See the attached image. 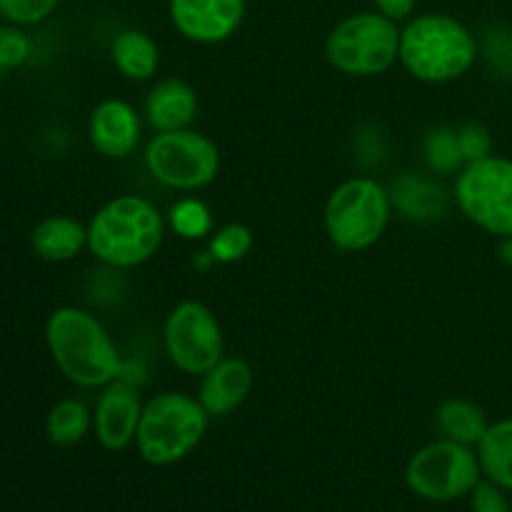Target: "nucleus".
I'll list each match as a JSON object with an SVG mask.
<instances>
[{"label":"nucleus","instance_id":"f257e3e1","mask_svg":"<svg viewBox=\"0 0 512 512\" xmlns=\"http://www.w3.org/2000/svg\"><path fill=\"white\" fill-rule=\"evenodd\" d=\"M45 343L50 358L68 383L100 390L118 380L123 355L98 315L78 305H60L48 315Z\"/></svg>","mask_w":512,"mask_h":512},{"label":"nucleus","instance_id":"6ab92c4d","mask_svg":"<svg viewBox=\"0 0 512 512\" xmlns=\"http://www.w3.org/2000/svg\"><path fill=\"white\" fill-rule=\"evenodd\" d=\"M435 420H438V428L443 433V438L470 445V448H478V443L490 428V420L485 415V410L465 398L443 400L438 413H435Z\"/></svg>","mask_w":512,"mask_h":512},{"label":"nucleus","instance_id":"2eb2a0df","mask_svg":"<svg viewBox=\"0 0 512 512\" xmlns=\"http://www.w3.org/2000/svg\"><path fill=\"white\" fill-rule=\"evenodd\" d=\"M198 93L180 78H165L145 95L143 115L155 133L185 130L198 118Z\"/></svg>","mask_w":512,"mask_h":512},{"label":"nucleus","instance_id":"a211bd4d","mask_svg":"<svg viewBox=\"0 0 512 512\" xmlns=\"http://www.w3.org/2000/svg\"><path fill=\"white\" fill-rule=\"evenodd\" d=\"M390 198H393V208L400 210L403 218L420 220V223L443 218L445 208H448L445 190L428 175L420 173L400 175L390 190Z\"/></svg>","mask_w":512,"mask_h":512},{"label":"nucleus","instance_id":"7c9ffc66","mask_svg":"<svg viewBox=\"0 0 512 512\" xmlns=\"http://www.w3.org/2000/svg\"><path fill=\"white\" fill-rule=\"evenodd\" d=\"M498 255L505 265H512V238H500Z\"/></svg>","mask_w":512,"mask_h":512},{"label":"nucleus","instance_id":"1a4fd4ad","mask_svg":"<svg viewBox=\"0 0 512 512\" xmlns=\"http://www.w3.org/2000/svg\"><path fill=\"white\" fill-rule=\"evenodd\" d=\"M453 200L460 213L495 238H512V158L490 155L455 175Z\"/></svg>","mask_w":512,"mask_h":512},{"label":"nucleus","instance_id":"5701e85b","mask_svg":"<svg viewBox=\"0 0 512 512\" xmlns=\"http://www.w3.org/2000/svg\"><path fill=\"white\" fill-rule=\"evenodd\" d=\"M423 158L433 175H440V178L458 175L465 168L463 153H460L458 145V130L450 128V125L430 128L423 138Z\"/></svg>","mask_w":512,"mask_h":512},{"label":"nucleus","instance_id":"39448f33","mask_svg":"<svg viewBox=\"0 0 512 512\" xmlns=\"http://www.w3.org/2000/svg\"><path fill=\"white\" fill-rule=\"evenodd\" d=\"M393 210L390 190L375 178L343 180L325 203V235L343 253H363L380 243Z\"/></svg>","mask_w":512,"mask_h":512},{"label":"nucleus","instance_id":"4468645a","mask_svg":"<svg viewBox=\"0 0 512 512\" xmlns=\"http://www.w3.org/2000/svg\"><path fill=\"white\" fill-rule=\"evenodd\" d=\"M253 385L255 373L248 360L223 358L200 375L198 400L210 418H228L250 398Z\"/></svg>","mask_w":512,"mask_h":512},{"label":"nucleus","instance_id":"9b49d317","mask_svg":"<svg viewBox=\"0 0 512 512\" xmlns=\"http://www.w3.org/2000/svg\"><path fill=\"white\" fill-rule=\"evenodd\" d=\"M248 13V0H168V18L178 35L195 45L233 38Z\"/></svg>","mask_w":512,"mask_h":512},{"label":"nucleus","instance_id":"6e6552de","mask_svg":"<svg viewBox=\"0 0 512 512\" xmlns=\"http://www.w3.org/2000/svg\"><path fill=\"white\" fill-rule=\"evenodd\" d=\"M483 480L478 450L455 440L440 438L410 455L405 465V485L428 503H453L468 498Z\"/></svg>","mask_w":512,"mask_h":512},{"label":"nucleus","instance_id":"412c9836","mask_svg":"<svg viewBox=\"0 0 512 512\" xmlns=\"http://www.w3.org/2000/svg\"><path fill=\"white\" fill-rule=\"evenodd\" d=\"M93 430V410L78 398H65L50 408L45 435L55 448H73Z\"/></svg>","mask_w":512,"mask_h":512},{"label":"nucleus","instance_id":"b1692460","mask_svg":"<svg viewBox=\"0 0 512 512\" xmlns=\"http://www.w3.org/2000/svg\"><path fill=\"white\" fill-rule=\"evenodd\" d=\"M255 245L253 230L245 223H225L213 230L208 238V253L213 255L215 265L240 263L250 255Z\"/></svg>","mask_w":512,"mask_h":512},{"label":"nucleus","instance_id":"423d86ee","mask_svg":"<svg viewBox=\"0 0 512 512\" xmlns=\"http://www.w3.org/2000/svg\"><path fill=\"white\" fill-rule=\"evenodd\" d=\"M398 58L400 25L378 10L348 15L325 38V60L350 78L388 73Z\"/></svg>","mask_w":512,"mask_h":512},{"label":"nucleus","instance_id":"f8f14e48","mask_svg":"<svg viewBox=\"0 0 512 512\" xmlns=\"http://www.w3.org/2000/svg\"><path fill=\"white\" fill-rule=\"evenodd\" d=\"M143 405L138 385L113 380L100 388L93 408V433L108 453H123L135 443Z\"/></svg>","mask_w":512,"mask_h":512},{"label":"nucleus","instance_id":"0eeeda50","mask_svg":"<svg viewBox=\"0 0 512 512\" xmlns=\"http://www.w3.org/2000/svg\"><path fill=\"white\" fill-rule=\"evenodd\" d=\"M143 163L150 178L175 193H198L220 173V150L208 135L193 128L155 133L145 143Z\"/></svg>","mask_w":512,"mask_h":512},{"label":"nucleus","instance_id":"7ed1b4c3","mask_svg":"<svg viewBox=\"0 0 512 512\" xmlns=\"http://www.w3.org/2000/svg\"><path fill=\"white\" fill-rule=\"evenodd\" d=\"M478 55L480 40L455 15L420 13L400 28L398 63L420 83H453L478 63Z\"/></svg>","mask_w":512,"mask_h":512},{"label":"nucleus","instance_id":"393cba45","mask_svg":"<svg viewBox=\"0 0 512 512\" xmlns=\"http://www.w3.org/2000/svg\"><path fill=\"white\" fill-rule=\"evenodd\" d=\"M480 55L503 78H512V28L490 25L480 40Z\"/></svg>","mask_w":512,"mask_h":512},{"label":"nucleus","instance_id":"bb28decb","mask_svg":"<svg viewBox=\"0 0 512 512\" xmlns=\"http://www.w3.org/2000/svg\"><path fill=\"white\" fill-rule=\"evenodd\" d=\"M33 55V40L20 25H0V70H18Z\"/></svg>","mask_w":512,"mask_h":512},{"label":"nucleus","instance_id":"9d476101","mask_svg":"<svg viewBox=\"0 0 512 512\" xmlns=\"http://www.w3.org/2000/svg\"><path fill=\"white\" fill-rule=\"evenodd\" d=\"M163 348L173 368L200 378L225 358L223 328L208 305L200 300H183L165 318Z\"/></svg>","mask_w":512,"mask_h":512},{"label":"nucleus","instance_id":"2f4dec72","mask_svg":"<svg viewBox=\"0 0 512 512\" xmlns=\"http://www.w3.org/2000/svg\"><path fill=\"white\" fill-rule=\"evenodd\" d=\"M193 265L198 270H210L215 265V260H213V255L208 253V248L203 250V253H198V258H193Z\"/></svg>","mask_w":512,"mask_h":512},{"label":"nucleus","instance_id":"aec40b11","mask_svg":"<svg viewBox=\"0 0 512 512\" xmlns=\"http://www.w3.org/2000/svg\"><path fill=\"white\" fill-rule=\"evenodd\" d=\"M475 450H478L483 478L512 493V418L490 423L488 433Z\"/></svg>","mask_w":512,"mask_h":512},{"label":"nucleus","instance_id":"4be33fe9","mask_svg":"<svg viewBox=\"0 0 512 512\" xmlns=\"http://www.w3.org/2000/svg\"><path fill=\"white\" fill-rule=\"evenodd\" d=\"M165 220H168V228L173 230L178 238L190 240V243L210 238L215 230L213 210L208 208L205 200L195 198V195H185V198L175 200V203L170 205Z\"/></svg>","mask_w":512,"mask_h":512},{"label":"nucleus","instance_id":"20e7f679","mask_svg":"<svg viewBox=\"0 0 512 512\" xmlns=\"http://www.w3.org/2000/svg\"><path fill=\"white\" fill-rule=\"evenodd\" d=\"M208 423L210 415L200 405L198 395L183 390H163L153 395L145 400L135 435L140 458L155 468L180 463L203 443Z\"/></svg>","mask_w":512,"mask_h":512},{"label":"nucleus","instance_id":"ddd939ff","mask_svg":"<svg viewBox=\"0 0 512 512\" xmlns=\"http://www.w3.org/2000/svg\"><path fill=\"white\" fill-rule=\"evenodd\" d=\"M88 140L103 158L123 160L133 155L143 140V118L128 100L105 98L90 113Z\"/></svg>","mask_w":512,"mask_h":512},{"label":"nucleus","instance_id":"a878e982","mask_svg":"<svg viewBox=\"0 0 512 512\" xmlns=\"http://www.w3.org/2000/svg\"><path fill=\"white\" fill-rule=\"evenodd\" d=\"M60 0H0V20L20 28L40 25L58 10Z\"/></svg>","mask_w":512,"mask_h":512},{"label":"nucleus","instance_id":"c756f323","mask_svg":"<svg viewBox=\"0 0 512 512\" xmlns=\"http://www.w3.org/2000/svg\"><path fill=\"white\" fill-rule=\"evenodd\" d=\"M373 5L385 18L395 20V23H405V20H410L415 15L418 0H373Z\"/></svg>","mask_w":512,"mask_h":512},{"label":"nucleus","instance_id":"f3484780","mask_svg":"<svg viewBox=\"0 0 512 512\" xmlns=\"http://www.w3.org/2000/svg\"><path fill=\"white\" fill-rule=\"evenodd\" d=\"M110 60L123 78L148 83L160 68V48L153 35L140 28H125L110 43Z\"/></svg>","mask_w":512,"mask_h":512},{"label":"nucleus","instance_id":"c85d7f7f","mask_svg":"<svg viewBox=\"0 0 512 512\" xmlns=\"http://www.w3.org/2000/svg\"><path fill=\"white\" fill-rule=\"evenodd\" d=\"M470 498V512H512L508 490L495 485L493 480L483 478L473 488Z\"/></svg>","mask_w":512,"mask_h":512},{"label":"nucleus","instance_id":"f03ea898","mask_svg":"<svg viewBox=\"0 0 512 512\" xmlns=\"http://www.w3.org/2000/svg\"><path fill=\"white\" fill-rule=\"evenodd\" d=\"M168 220L143 195H115L88 220V253L115 270H133L163 248Z\"/></svg>","mask_w":512,"mask_h":512},{"label":"nucleus","instance_id":"473e14b6","mask_svg":"<svg viewBox=\"0 0 512 512\" xmlns=\"http://www.w3.org/2000/svg\"><path fill=\"white\" fill-rule=\"evenodd\" d=\"M0 78H3V70H0Z\"/></svg>","mask_w":512,"mask_h":512},{"label":"nucleus","instance_id":"cd10ccee","mask_svg":"<svg viewBox=\"0 0 512 512\" xmlns=\"http://www.w3.org/2000/svg\"><path fill=\"white\" fill-rule=\"evenodd\" d=\"M455 130H458V145L465 165L478 163V160H485L493 155V135H490V130L485 125L463 123Z\"/></svg>","mask_w":512,"mask_h":512},{"label":"nucleus","instance_id":"dca6fc26","mask_svg":"<svg viewBox=\"0 0 512 512\" xmlns=\"http://www.w3.org/2000/svg\"><path fill=\"white\" fill-rule=\"evenodd\" d=\"M30 248L40 260L68 263L88 250V223L73 215H48L30 233Z\"/></svg>","mask_w":512,"mask_h":512}]
</instances>
